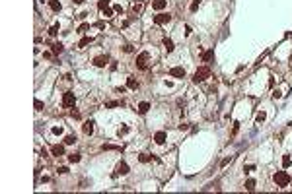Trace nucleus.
Instances as JSON below:
<instances>
[{"instance_id":"nucleus-14","label":"nucleus","mask_w":292,"mask_h":194,"mask_svg":"<svg viewBox=\"0 0 292 194\" xmlns=\"http://www.w3.org/2000/svg\"><path fill=\"white\" fill-rule=\"evenodd\" d=\"M148 109H150V103H146V101H142L140 105H138V113H140V115H146Z\"/></svg>"},{"instance_id":"nucleus-9","label":"nucleus","mask_w":292,"mask_h":194,"mask_svg":"<svg viewBox=\"0 0 292 194\" xmlns=\"http://www.w3.org/2000/svg\"><path fill=\"white\" fill-rule=\"evenodd\" d=\"M51 154L55 155V157H60V155H64V146H60V144L53 146V148H51Z\"/></svg>"},{"instance_id":"nucleus-3","label":"nucleus","mask_w":292,"mask_h":194,"mask_svg":"<svg viewBox=\"0 0 292 194\" xmlns=\"http://www.w3.org/2000/svg\"><path fill=\"white\" fill-rule=\"evenodd\" d=\"M137 66L140 70H146L148 68V52H140V55L137 56Z\"/></svg>"},{"instance_id":"nucleus-16","label":"nucleus","mask_w":292,"mask_h":194,"mask_svg":"<svg viewBox=\"0 0 292 194\" xmlns=\"http://www.w3.org/2000/svg\"><path fill=\"white\" fill-rule=\"evenodd\" d=\"M90 43H92V37H84V39H82L80 43H78V49H86Z\"/></svg>"},{"instance_id":"nucleus-27","label":"nucleus","mask_w":292,"mask_h":194,"mask_svg":"<svg viewBox=\"0 0 292 194\" xmlns=\"http://www.w3.org/2000/svg\"><path fill=\"white\" fill-rule=\"evenodd\" d=\"M88 29H90V23H82V25L78 27V33H86Z\"/></svg>"},{"instance_id":"nucleus-34","label":"nucleus","mask_w":292,"mask_h":194,"mask_svg":"<svg viewBox=\"0 0 292 194\" xmlns=\"http://www.w3.org/2000/svg\"><path fill=\"white\" fill-rule=\"evenodd\" d=\"M59 173H60V175H66L68 169H66V167H60V169H59Z\"/></svg>"},{"instance_id":"nucleus-18","label":"nucleus","mask_w":292,"mask_h":194,"mask_svg":"<svg viewBox=\"0 0 292 194\" xmlns=\"http://www.w3.org/2000/svg\"><path fill=\"white\" fill-rule=\"evenodd\" d=\"M164 47H166L168 52H171V51H174V41H171V39H164Z\"/></svg>"},{"instance_id":"nucleus-11","label":"nucleus","mask_w":292,"mask_h":194,"mask_svg":"<svg viewBox=\"0 0 292 194\" xmlns=\"http://www.w3.org/2000/svg\"><path fill=\"white\" fill-rule=\"evenodd\" d=\"M84 134H88V136H92L94 134V122L92 121H88V122H84Z\"/></svg>"},{"instance_id":"nucleus-23","label":"nucleus","mask_w":292,"mask_h":194,"mask_svg":"<svg viewBox=\"0 0 292 194\" xmlns=\"http://www.w3.org/2000/svg\"><path fill=\"white\" fill-rule=\"evenodd\" d=\"M245 188H247V190H253V188H255V181L247 179V181H245Z\"/></svg>"},{"instance_id":"nucleus-29","label":"nucleus","mask_w":292,"mask_h":194,"mask_svg":"<svg viewBox=\"0 0 292 194\" xmlns=\"http://www.w3.org/2000/svg\"><path fill=\"white\" fill-rule=\"evenodd\" d=\"M33 105H35V111H43V107H45L43 103L39 101V99H35V103H33Z\"/></svg>"},{"instance_id":"nucleus-38","label":"nucleus","mask_w":292,"mask_h":194,"mask_svg":"<svg viewBox=\"0 0 292 194\" xmlns=\"http://www.w3.org/2000/svg\"><path fill=\"white\" fill-rule=\"evenodd\" d=\"M290 66H292V56H290Z\"/></svg>"},{"instance_id":"nucleus-12","label":"nucleus","mask_w":292,"mask_h":194,"mask_svg":"<svg viewBox=\"0 0 292 194\" xmlns=\"http://www.w3.org/2000/svg\"><path fill=\"white\" fill-rule=\"evenodd\" d=\"M166 0H154V2H152V8H154V10H164V8H166Z\"/></svg>"},{"instance_id":"nucleus-13","label":"nucleus","mask_w":292,"mask_h":194,"mask_svg":"<svg viewBox=\"0 0 292 194\" xmlns=\"http://www.w3.org/2000/svg\"><path fill=\"white\" fill-rule=\"evenodd\" d=\"M212 58H214V51H212V49H211V51H204V52H203V60H204V62H211Z\"/></svg>"},{"instance_id":"nucleus-21","label":"nucleus","mask_w":292,"mask_h":194,"mask_svg":"<svg viewBox=\"0 0 292 194\" xmlns=\"http://www.w3.org/2000/svg\"><path fill=\"white\" fill-rule=\"evenodd\" d=\"M97 8L103 12L105 8H109V0H100V2H97Z\"/></svg>"},{"instance_id":"nucleus-30","label":"nucleus","mask_w":292,"mask_h":194,"mask_svg":"<svg viewBox=\"0 0 292 194\" xmlns=\"http://www.w3.org/2000/svg\"><path fill=\"white\" fill-rule=\"evenodd\" d=\"M199 6H201V0H193V4H191V12H195Z\"/></svg>"},{"instance_id":"nucleus-6","label":"nucleus","mask_w":292,"mask_h":194,"mask_svg":"<svg viewBox=\"0 0 292 194\" xmlns=\"http://www.w3.org/2000/svg\"><path fill=\"white\" fill-rule=\"evenodd\" d=\"M168 22H171V16L170 14H158L154 18V23H156V25H164V23H168Z\"/></svg>"},{"instance_id":"nucleus-32","label":"nucleus","mask_w":292,"mask_h":194,"mask_svg":"<svg viewBox=\"0 0 292 194\" xmlns=\"http://www.w3.org/2000/svg\"><path fill=\"white\" fill-rule=\"evenodd\" d=\"M103 16H105V18H111V16H113V10H111V8H105V10H103Z\"/></svg>"},{"instance_id":"nucleus-24","label":"nucleus","mask_w":292,"mask_h":194,"mask_svg":"<svg viewBox=\"0 0 292 194\" xmlns=\"http://www.w3.org/2000/svg\"><path fill=\"white\" fill-rule=\"evenodd\" d=\"M290 163H292V159H290V155H284V157H282V167H290Z\"/></svg>"},{"instance_id":"nucleus-7","label":"nucleus","mask_w":292,"mask_h":194,"mask_svg":"<svg viewBox=\"0 0 292 194\" xmlns=\"http://www.w3.org/2000/svg\"><path fill=\"white\" fill-rule=\"evenodd\" d=\"M185 68H181V66H175V68H171L170 70V76L171 78H179V80H181V78H185Z\"/></svg>"},{"instance_id":"nucleus-1","label":"nucleus","mask_w":292,"mask_h":194,"mask_svg":"<svg viewBox=\"0 0 292 194\" xmlns=\"http://www.w3.org/2000/svg\"><path fill=\"white\" fill-rule=\"evenodd\" d=\"M273 181H275V184H277L278 188H284V187L290 184V175L286 171H277L273 175Z\"/></svg>"},{"instance_id":"nucleus-8","label":"nucleus","mask_w":292,"mask_h":194,"mask_svg":"<svg viewBox=\"0 0 292 194\" xmlns=\"http://www.w3.org/2000/svg\"><path fill=\"white\" fill-rule=\"evenodd\" d=\"M127 173H129V165L125 161H121L117 165V169H115V175H127Z\"/></svg>"},{"instance_id":"nucleus-5","label":"nucleus","mask_w":292,"mask_h":194,"mask_svg":"<svg viewBox=\"0 0 292 194\" xmlns=\"http://www.w3.org/2000/svg\"><path fill=\"white\" fill-rule=\"evenodd\" d=\"M107 62H109V56L107 55H100V56H96V58H94V66H97V68L107 66Z\"/></svg>"},{"instance_id":"nucleus-33","label":"nucleus","mask_w":292,"mask_h":194,"mask_svg":"<svg viewBox=\"0 0 292 194\" xmlns=\"http://www.w3.org/2000/svg\"><path fill=\"white\" fill-rule=\"evenodd\" d=\"M53 134H63V128H60V126H55V128H53Z\"/></svg>"},{"instance_id":"nucleus-37","label":"nucleus","mask_w":292,"mask_h":194,"mask_svg":"<svg viewBox=\"0 0 292 194\" xmlns=\"http://www.w3.org/2000/svg\"><path fill=\"white\" fill-rule=\"evenodd\" d=\"M72 2H74V4H82V2H84V0H72Z\"/></svg>"},{"instance_id":"nucleus-28","label":"nucleus","mask_w":292,"mask_h":194,"mask_svg":"<svg viewBox=\"0 0 292 194\" xmlns=\"http://www.w3.org/2000/svg\"><path fill=\"white\" fill-rule=\"evenodd\" d=\"M57 33H59V25H51V29H49V35H51V37H55Z\"/></svg>"},{"instance_id":"nucleus-25","label":"nucleus","mask_w":292,"mask_h":194,"mask_svg":"<svg viewBox=\"0 0 292 194\" xmlns=\"http://www.w3.org/2000/svg\"><path fill=\"white\" fill-rule=\"evenodd\" d=\"M74 142H76V136H66V138H64V144H66V146H70V144H74Z\"/></svg>"},{"instance_id":"nucleus-20","label":"nucleus","mask_w":292,"mask_h":194,"mask_svg":"<svg viewBox=\"0 0 292 194\" xmlns=\"http://www.w3.org/2000/svg\"><path fill=\"white\" fill-rule=\"evenodd\" d=\"M142 8H144V6H142V2H134L133 4V12H134V14H140Z\"/></svg>"},{"instance_id":"nucleus-4","label":"nucleus","mask_w":292,"mask_h":194,"mask_svg":"<svg viewBox=\"0 0 292 194\" xmlns=\"http://www.w3.org/2000/svg\"><path fill=\"white\" fill-rule=\"evenodd\" d=\"M74 103H76V97H74L72 91H66L63 95V105L64 107H74Z\"/></svg>"},{"instance_id":"nucleus-36","label":"nucleus","mask_w":292,"mask_h":194,"mask_svg":"<svg viewBox=\"0 0 292 194\" xmlns=\"http://www.w3.org/2000/svg\"><path fill=\"white\" fill-rule=\"evenodd\" d=\"M127 132H129V128H127V126H123V128L119 130V134H127Z\"/></svg>"},{"instance_id":"nucleus-22","label":"nucleus","mask_w":292,"mask_h":194,"mask_svg":"<svg viewBox=\"0 0 292 194\" xmlns=\"http://www.w3.org/2000/svg\"><path fill=\"white\" fill-rule=\"evenodd\" d=\"M68 161H70V163H78V161H80V154H70V155H68Z\"/></svg>"},{"instance_id":"nucleus-19","label":"nucleus","mask_w":292,"mask_h":194,"mask_svg":"<svg viewBox=\"0 0 292 194\" xmlns=\"http://www.w3.org/2000/svg\"><path fill=\"white\" fill-rule=\"evenodd\" d=\"M51 51L55 52V55H59V52H63V45H60V43H53L51 45Z\"/></svg>"},{"instance_id":"nucleus-17","label":"nucleus","mask_w":292,"mask_h":194,"mask_svg":"<svg viewBox=\"0 0 292 194\" xmlns=\"http://www.w3.org/2000/svg\"><path fill=\"white\" fill-rule=\"evenodd\" d=\"M49 6H51L53 12H59L60 10V2H59V0H49Z\"/></svg>"},{"instance_id":"nucleus-15","label":"nucleus","mask_w":292,"mask_h":194,"mask_svg":"<svg viewBox=\"0 0 292 194\" xmlns=\"http://www.w3.org/2000/svg\"><path fill=\"white\" fill-rule=\"evenodd\" d=\"M127 85H129L131 89H137V88H138V82L134 80L133 76H129V78H127Z\"/></svg>"},{"instance_id":"nucleus-31","label":"nucleus","mask_w":292,"mask_h":194,"mask_svg":"<svg viewBox=\"0 0 292 194\" xmlns=\"http://www.w3.org/2000/svg\"><path fill=\"white\" fill-rule=\"evenodd\" d=\"M265 118H267V115H265V113H259V115H257V122H259V124H261V122L265 121Z\"/></svg>"},{"instance_id":"nucleus-35","label":"nucleus","mask_w":292,"mask_h":194,"mask_svg":"<svg viewBox=\"0 0 292 194\" xmlns=\"http://www.w3.org/2000/svg\"><path fill=\"white\" fill-rule=\"evenodd\" d=\"M113 10H115V12H119V14H123V8H121V6H119V4H117V6H115V8H113Z\"/></svg>"},{"instance_id":"nucleus-26","label":"nucleus","mask_w":292,"mask_h":194,"mask_svg":"<svg viewBox=\"0 0 292 194\" xmlns=\"http://www.w3.org/2000/svg\"><path fill=\"white\" fill-rule=\"evenodd\" d=\"M138 159H140L142 163H148V161H150L152 157H150V155H148V154H140V155H138Z\"/></svg>"},{"instance_id":"nucleus-2","label":"nucleus","mask_w":292,"mask_h":194,"mask_svg":"<svg viewBox=\"0 0 292 194\" xmlns=\"http://www.w3.org/2000/svg\"><path fill=\"white\" fill-rule=\"evenodd\" d=\"M208 76H211V68H208V66H201V68H197L195 76H193V82L199 84V82H204Z\"/></svg>"},{"instance_id":"nucleus-10","label":"nucleus","mask_w":292,"mask_h":194,"mask_svg":"<svg viewBox=\"0 0 292 194\" xmlns=\"http://www.w3.org/2000/svg\"><path fill=\"white\" fill-rule=\"evenodd\" d=\"M166 138H168L166 132H156V134H154V142H156V144H160V146H162V144L166 142Z\"/></svg>"}]
</instances>
